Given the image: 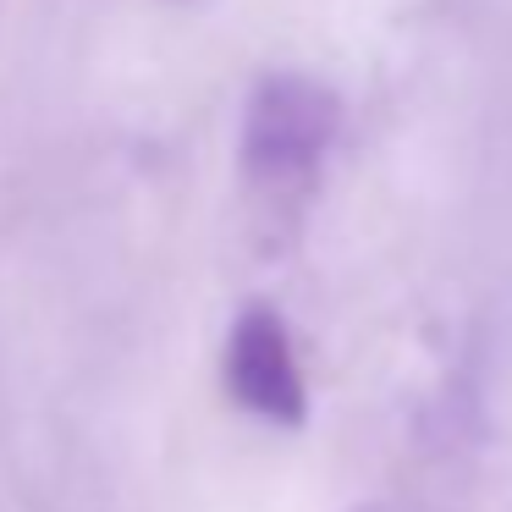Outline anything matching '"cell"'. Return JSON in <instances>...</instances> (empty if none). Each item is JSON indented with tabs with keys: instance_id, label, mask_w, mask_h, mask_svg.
Instances as JSON below:
<instances>
[{
	"instance_id": "1",
	"label": "cell",
	"mask_w": 512,
	"mask_h": 512,
	"mask_svg": "<svg viewBox=\"0 0 512 512\" xmlns=\"http://www.w3.org/2000/svg\"><path fill=\"white\" fill-rule=\"evenodd\" d=\"M342 133V100L320 78L270 72L254 83L243 111V177L265 199L309 193Z\"/></svg>"
},
{
	"instance_id": "2",
	"label": "cell",
	"mask_w": 512,
	"mask_h": 512,
	"mask_svg": "<svg viewBox=\"0 0 512 512\" xmlns=\"http://www.w3.org/2000/svg\"><path fill=\"white\" fill-rule=\"evenodd\" d=\"M226 391L243 413L276 424V430H298L309 419V386H303V364L281 309L270 303H248L237 309L232 331H226Z\"/></svg>"
}]
</instances>
